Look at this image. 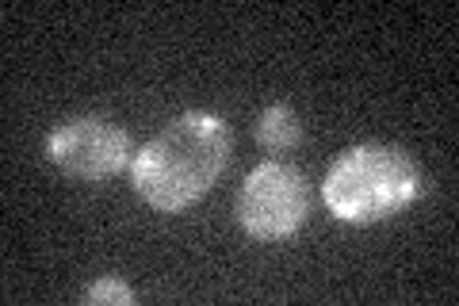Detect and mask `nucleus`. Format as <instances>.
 <instances>
[{
	"label": "nucleus",
	"instance_id": "obj_6",
	"mask_svg": "<svg viewBox=\"0 0 459 306\" xmlns=\"http://www.w3.org/2000/svg\"><path fill=\"white\" fill-rule=\"evenodd\" d=\"M84 302H115V306H131V302H134V291L126 287L123 280H115V275H104V280H96L89 291H84Z\"/></svg>",
	"mask_w": 459,
	"mask_h": 306
},
{
	"label": "nucleus",
	"instance_id": "obj_2",
	"mask_svg": "<svg viewBox=\"0 0 459 306\" xmlns=\"http://www.w3.org/2000/svg\"><path fill=\"white\" fill-rule=\"evenodd\" d=\"M425 177L421 165L402 145L364 142L344 150L325 172L322 199L333 218L352 226L383 223L398 211H406L421 196Z\"/></svg>",
	"mask_w": 459,
	"mask_h": 306
},
{
	"label": "nucleus",
	"instance_id": "obj_3",
	"mask_svg": "<svg viewBox=\"0 0 459 306\" xmlns=\"http://www.w3.org/2000/svg\"><path fill=\"white\" fill-rule=\"evenodd\" d=\"M310 214L307 177L287 162H261L238 196V223L256 241L291 238Z\"/></svg>",
	"mask_w": 459,
	"mask_h": 306
},
{
	"label": "nucleus",
	"instance_id": "obj_4",
	"mask_svg": "<svg viewBox=\"0 0 459 306\" xmlns=\"http://www.w3.org/2000/svg\"><path fill=\"white\" fill-rule=\"evenodd\" d=\"M47 153L65 177L96 184V180L115 177V172L131 162V138H126V130L115 119L77 115V119H65L50 130Z\"/></svg>",
	"mask_w": 459,
	"mask_h": 306
},
{
	"label": "nucleus",
	"instance_id": "obj_5",
	"mask_svg": "<svg viewBox=\"0 0 459 306\" xmlns=\"http://www.w3.org/2000/svg\"><path fill=\"white\" fill-rule=\"evenodd\" d=\"M253 138L261 142L268 153H287V150H295V145L303 142V123H299L295 108L272 104V108H264L261 115H256Z\"/></svg>",
	"mask_w": 459,
	"mask_h": 306
},
{
	"label": "nucleus",
	"instance_id": "obj_1",
	"mask_svg": "<svg viewBox=\"0 0 459 306\" xmlns=\"http://www.w3.org/2000/svg\"><path fill=\"white\" fill-rule=\"evenodd\" d=\"M230 162V127L211 111H188L134 153L131 180L150 207L177 214L207 196Z\"/></svg>",
	"mask_w": 459,
	"mask_h": 306
}]
</instances>
